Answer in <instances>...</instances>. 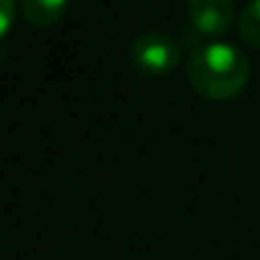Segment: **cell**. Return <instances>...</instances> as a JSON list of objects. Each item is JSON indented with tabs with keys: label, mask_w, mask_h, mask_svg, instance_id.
<instances>
[{
	"label": "cell",
	"mask_w": 260,
	"mask_h": 260,
	"mask_svg": "<svg viewBox=\"0 0 260 260\" xmlns=\"http://www.w3.org/2000/svg\"><path fill=\"white\" fill-rule=\"evenodd\" d=\"M18 13V0H0V41L10 33Z\"/></svg>",
	"instance_id": "6"
},
{
	"label": "cell",
	"mask_w": 260,
	"mask_h": 260,
	"mask_svg": "<svg viewBox=\"0 0 260 260\" xmlns=\"http://www.w3.org/2000/svg\"><path fill=\"white\" fill-rule=\"evenodd\" d=\"M238 33L248 46L260 48V0H250L243 8L238 18Z\"/></svg>",
	"instance_id": "5"
},
{
	"label": "cell",
	"mask_w": 260,
	"mask_h": 260,
	"mask_svg": "<svg viewBox=\"0 0 260 260\" xmlns=\"http://www.w3.org/2000/svg\"><path fill=\"white\" fill-rule=\"evenodd\" d=\"M187 79L200 96L210 101H228L248 86L250 61L230 43H202L187 58Z\"/></svg>",
	"instance_id": "1"
},
{
	"label": "cell",
	"mask_w": 260,
	"mask_h": 260,
	"mask_svg": "<svg viewBox=\"0 0 260 260\" xmlns=\"http://www.w3.org/2000/svg\"><path fill=\"white\" fill-rule=\"evenodd\" d=\"M129 61L139 74L167 76L182 63V48L172 36L149 30L129 43Z\"/></svg>",
	"instance_id": "2"
},
{
	"label": "cell",
	"mask_w": 260,
	"mask_h": 260,
	"mask_svg": "<svg viewBox=\"0 0 260 260\" xmlns=\"http://www.w3.org/2000/svg\"><path fill=\"white\" fill-rule=\"evenodd\" d=\"M20 8L30 25L51 28L66 15L69 0H20Z\"/></svg>",
	"instance_id": "4"
},
{
	"label": "cell",
	"mask_w": 260,
	"mask_h": 260,
	"mask_svg": "<svg viewBox=\"0 0 260 260\" xmlns=\"http://www.w3.org/2000/svg\"><path fill=\"white\" fill-rule=\"evenodd\" d=\"M189 23L200 36H225L235 20V3L233 0H187Z\"/></svg>",
	"instance_id": "3"
}]
</instances>
